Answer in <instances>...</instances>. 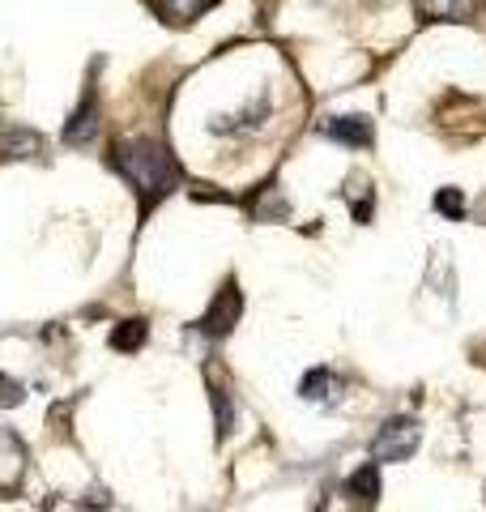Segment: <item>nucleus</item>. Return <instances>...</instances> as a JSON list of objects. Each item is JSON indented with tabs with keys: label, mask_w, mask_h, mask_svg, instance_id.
I'll return each instance as SVG.
<instances>
[{
	"label": "nucleus",
	"mask_w": 486,
	"mask_h": 512,
	"mask_svg": "<svg viewBox=\"0 0 486 512\" xmlns=\"http://www.w3.org/2000/svg\"><path fill=\"white\" fill-rule=\"evenodd\" d=\"M482 0H418L423 22H469Z\"/></svg>",
	"instance_id": "4"
},
{
	"label": "nucleus",
	"mask_w": 486,
	"mask_h": 512,
	"mask_svg": "<svg viewBox=\"0 0 486 512\" xmlns=\"http://www.w3.org/2000/svg\"><path fill=\"white\" fill-rule=\"evenodd\" d=\"M299 393H303V402H312V406H329L337 397V380H333V372L316 367V372H307V380L299 384Z\"/></svg>",
	"instance_id": "7"
},
{
	"label": "nucleus",
	"mask_w": 486,
	"mask_h": 512,
	"mask_svg": "<svg viewBox=\"0 0 486 512\" xmlns=\"http://www.w3.org/2000/svg\"><path fill=\"white\" fill-rule=\"evenodd\" d=\"M13 150L35 154V150H39V137H35V133H26V128H9V133L0 137V158H18Z\"/></svg>",
	"instance_id": "10"
},
{
	"label": "nucleus",
	"mask_w": 486,
	"mask_h": 512,
	"mask_svg": "<svg viewBox=\"0 0 486 512\" xmlns=\"http://www.w3.org/2000/svg\"><path fill=\"white\" fill-rule=\"evenodd\" d=\"M141 342H145V325H141V320H128L124 329L111 333V346H116V350H137Z\"/></svg>",
	"instance_id": "11"
},
{
	"label": "nucleus",
	"mask_w": 486,
	"mask_h": 512,
	"mask_svg": "<svg viewBox=\"0 0 486 512\" xmlns=\"http://www.w3.org/2000/svg\"><path fill=\"white\" fill-rule=\"evenodd\" d=\"M320 133L329 141H342V146H371V120L367 116H333L329 124H320Z\"/></svg>",
	"instance_id": "3"
},
{
	"label": "nucleus",
	"mask_w": 486,
	"mask_h": 512,
	"mask_svg": "<svg viewBox=\"0 0 486 512\" xmlns=\"http://www.w3.org/2000/svg\"><path fill=\"white\" fill-rule=\"evenodd\" d=\"M435 210L448 214V218H461V214H465V197H461L457 188H444L440 197H435Z\"/></svg>",
	"instance_id": "12"
},
{
	"label": "nucleus",
	"mask_w": 486,
	"mask_h": 512,
	"mask_svg": "<svg viewBox=\"0 0 486 512\" xmlns=\"http://www.w3.org/2000/svg\"><path fill=\"white\" fill-rule=\"evenodd\" d=\"M418 440H423V431H418L414 419H388L380 427L376 444H371V457L376 461H410Z\"/></svg>",
	"instance_id": "2"
},
{
	"label": "nucleus",
	"mask_w": 486,
	"mask_h": 512,
	"mask_svg": "<svg viewBox=\"0 0 486 512\" xmlns=\"http://www.w3.org/2000/svg\"><path fill=\"white\" fill-rule=\"evenodd\" d=\"M346 491L354 495V500H367V504H376V500H380V474H376V466H363L359 474H350Z\"/></svg>",
	"instance_id": "9"
},
{
	"label": "nucleus",
	"mask_w": 486,
	"mask_h": 512,
	"mask_svg": "<svg viewBox=\"0 0 486 512\" xmlns=\"http://www.w3.org/2000/svg\"><path fill=\"white\" fill-rule=\"evenodd\" d=\"M116 167L128 184H133L141 197H167V192L175 188V163L171 154L158 146V141L141 137V141H120L116 146Z\"/></svg>",
	"instance_id": "1"
},
{
	"label": "nucleus",
	"mask_w": 486,
	"mask_h": 512,
	"mask_svg": "<svg viewBox=\"0 0 486 512\" xmlns=\"http://www.w3.org/2000/svg\"><path fill=\"white\" fill-rule=\"evenodd\" d=\"M94 133H99V107H94V94H86V103L77 107V116L64 128V141L69 146H86V141H94Z\"/></svg>",
	"instance_id": "6"
},
{
	"label": "nucleus",
	"mask_w": 486,
	"mask_h": 512,
	"mask_svg": "<svg viewBox=\"0 0 486 512\" xmlns=\"http://www.w3.org/2000/svg\"><path fill=\"white\" fill-rule=\"evenodd\" d=\"M235 320H239V295H235V286H226V308H222V295H218L209 316L201 320V329L209 333V338H222V333L235 329Z\"/></svg>",
	"instance_id": "5"
},
{
	"label": "nucleus",
	"mask_w": 486,
	"mask_h": 512,
	"mask_svg": "<svg viewBox=\"0 0 486 512\" xmlns=\"http://www.w3.org/2000/svg\"><path fill=\"white\" fill-rule=\"evenodd\" d=\"M209 5H214V0H158V9L167 22H192V18H201Z\"/></svg>",
	"instance_id": "8"
}]
</instances>
